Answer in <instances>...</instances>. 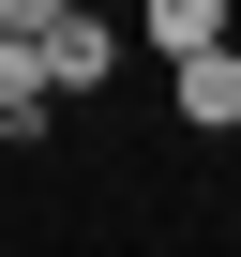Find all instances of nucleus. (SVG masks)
I'll use <instances>...</instances> for the list:
<instances>
[{"mask_svg":"<svg viewBox=\"0 0 241 257\" xmlns=\"http://www.w3.org/2000/svg\"><path fill=\"white\" fill-rule=\"evenodd\" d=\"M46 121V61H30V31H0V137H30Z\"/></svg>","mask_w":241,"mask_h":257,"instance_id":"obj_3","label":"nucleus"},{"mask_svg":"<svg viewBox=\"0 0 241 257\" xmlns=\"http://www.w3.org/2000/svg\"><path fill=\"white\" fill-rule=\"evenodd\" d=\"M166 106L196 121V137H226V121H241V46H226V31L181 46V61H166Z\"/></svg>","mask_w":241,"mask_h":257,"instance_id":"obj_2","label":"nucleus"},{"mask_svg":"<svg viewBox=\"0 0 241 257\" xmlns=\"http://www.w3.org/2000/svg\"><path fill=\"white\" fill-rule=\"evenodd\" d=\"M30 61H46V91H106V76H120V16H90V0H76V16L30 31Z\"/></svg>","mask_w":241,"mask_h":257,"instance_id":"obj_1","label":"nucleus"},{"mask_svg":"<svg viewBox=\"0 0 241 257\" xmlns=\"http://www.w3.org/2000/svg\"><path fill=\"white\" fill-rule=\"evenodd\" d=\"M46 16H76V0H0V31H46Z\"/></svg>","mask_w":241,"mask_h":257,"instance_id":"obj_5","label":"nucleus"},{"mask_svg":"<svg viewBox=\"0 0 241 257\" xmlns=\"http://www.w3.org/2000/svg\"><path fill=\"white\" fill-rule=\"evenodd\" d=\"M136 31L181 61V46H211V31H226V0H136Z\"/></svg>","mask_w":241,"mask_h":257,"instance_id":"obj_4","label":"nucleus"}]
</instances>
